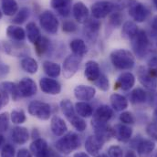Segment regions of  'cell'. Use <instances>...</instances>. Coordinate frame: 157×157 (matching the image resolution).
I'll return each instance as SVG.
<instances>
[{
	"instance_id": "1",
	"label": "cell",
	"mask_w": 157,
	"mask_h": 157,
	"mask_svg": "<svg viewBox=\"0 0 157 157\" xmlns=\"http://www.w3.org/2000/svg\"><path fill=\"white\" fill-rule=\"evenodd\" d=\"M110 58L112 64L120 71H129L134 66V56L130 50L124 48L115 49L111 53Z\"/></svg>"
},
{
	"instance_id": "2",
	"label": "cell",
	"mask_w": 157,
	"mask_h": 157,
	"mask_svg": "<svg viewBox=\"0 0 157 157\" xmlns=\"http://www.w3.org/2000/svg\"><path fill=\"white\" fill-rule=\"evenodd\" d=\"M80 145V140L78 136L74 132H69L56 143L57 150L63 155H70L75 151Z\"/></svg>"
},
{
	"instance_id": "3",
	"label": "cell",
	"mask_w": 157,
	"mask_h": 157,
	"mask_svg": "<svg viewBox=\"0 0 157 157\" xmlns=\"http://www.w3.org/2000/svg\"><path fill=\"white\" fill-rule=\"evenodd\" d=\"M132 41V49L135 53V55L139 58L142 59L144 58L149 48V38L146 34V32L143 29H139L137 34L131 39Z\"/></svg>"
},
{
	"instance_id": "4",
	"label": "cell",
	"mask_w": 157,
	"mask_h": 157,
	"mask_svg": "<svg viewBox=\"0 0 157 157\" xmlns=\"http://www.w3.org/2000/svg\"><path fill=\"white\" fill-rule=\"evenodd\" d=\"M40 27L48 34L54 35L59 30V20L54 13L49 10H46L39 16Z\"/></svg>"
},
{
	"instance_id": "5",
	"label": "cell",
	"mask_w": 157,
	"mask_h": 157,
	"mask_svg": "<svg viewBox=\"0 0 157 157\" xmlns=\"http://www.w3.org/2000/svg\"><path fill=\"white\" fill-rule=\"evenodd\" d=\"M29 113L33 117L38 118L42 121H47L51 115V108L49 104L46 102L33 101L29 105Z\"/></svg>"
},
{
	"instance_id": "6",
	"label": "cell",
	"mask_w": 157,
	"mask_h": 157,
	"mask_svg": "<svg viewBox=\"0 0 157 157\" xmlns=\"http://www.w3.org/2000/svg\"><path fill=\"white\" fill-rule=\"evenodd\" d=\"M90 10L94 18L101 19L115 11V6L110 1H98L91 6Z\"/></svg>"
},
{
	"instance_id": "7",
	"label": "cell",
	"mask_w": 157,
	"mask_h": 157,
	"mask_svg": "<svg viewBox=\"0 0 157 157\" xmlns=\"http://www.w3.org/2000/svg\"><path fill=\"white\" fill-rule=\"evenodd\" d=\"M81 57H78L75 54L69 55L63 62V76L66 78L73 77L78 71Z\"/></svg>"
},
{
	"instance_id": "8",
	"label": "cell",
	"mask_w": 157,
	"mask_h": 157,
	"mask_svg": "<svg viewBox=\"0 0 157 157\" xmlns=\"http://www.w3.org/2000/svg\"><path fill=\"white\" fill-rule=\"evenodd\" d=\"M129 14L134 21L138 23H142L147 19L150 11L145 5L136 1L129 7Z\"/></svg>"
},
{
	"instance_id": "9",
	"label": "cell",
	"mask_w": 157,
	"mask_h": 157,
	"mask_svg": "<svg viewBox=\"0 0 157 157\" xmlns=\"http://www.w3.org/2000/svg\"><path fill=\"white\" fill-rule=\"evenodd\" d=\"M29 151L35 157H51L52 155L51 150L48 148L47 142L42 138L36 139L32 142L29 146Z\"/></svg>"
},
{
	"instance_id": "10",
	"label": "cell",
	"mask_w": 157,
	"mask_h": 157,
	"mask_svg": "<svg viewBox=\"0 0 157 157\" xmlns=\"http://www.w3.org/2000/svg\"><path fill=\"white\" fill-rule=\"evenodd\" d=\"M137 77L141 84L147 90H155L157 88V78L154 77L146 68L139 67L137 71Z\"/></svg>"
},
{
	"instance_id": "11",
	"label": "cell",
	"mask_w": 157,
	"mask_h": 157,
	"mask_svg": "<svg viewBox=\"0 0 157 157\" xmlns=\"http://www.w3.org/2000/svg\"><path fill=\"white\" fill-rule=\"evenodd\" d=\"M41 90L49 95H58L61 91V85L56 79L50 78H42L39 80Z\"/></svg>"
},
{
	"instance_id": "12",
	"label": "cell",
	"mask_w": 157,
	"mask_h": 157,
	"mask_svg": "<svg viewBox=\"0 0 157 157\" xmlns=\"http://www.w3.org/2000/svg\"><path fill=\"white\" fill-rule=\"evenodd\" d=\"M113 134L119 142L121 143H128L132 139V129L127 124L119 123L114 127H113Z\"/></svg>"
},
{
	"instance_id": "13",
	"label": "cell",
	"mask_w": 157,
	"mask_h": 157,
	"mask_svg": "<svg viewBox=\"0 0 157 157\" xmlns=\"http://www.w3.org/2000/svg\"><path fill=\"white\" fill-rule=\"evenodd\" d=\"M18 91L21 97H31L37 93V85L36 82L30 78H22L18 85Z\"/></svg>"
},
{
	"instance_id": "14",
	"label": "cell",
	"mask_w": 157,
	"mask_h": 157,
	"mask_svg": "<svg viewBox=\"0 0 157 157\" xmlns=\"http://www.w3.org/2000/svg\"><path fill=\"white\" fill-rule=\"evenodd\" d=\"M113 115V109L108 105L100 106L95 112L91 120V124L93 123H107Z\"/></svg>"
},
{
	"instance_id": "15",
	"label": "cell",
	"mask_w": 157,
	"mask_h": 157,
	"mask_svg": "<svg viewBox=\"0 0 157 157\" xmlns=\"http://www.w3.org/2000/svg\"><path fill=\"white\" fill-rule=\"evenodd\" d=\"M96 94V90L93 87L86 85H78L74 89L75 98L78 101H89L94 98Z\"/></svg>"
},
{
	"instance_id": "16",
	"label": "cell",
	"mask_w": 157,
	"mask_h": 157,
	"mask_svg": "<svg viewBox=\"0 0 157 157\" xmlns=\"http://www.w3.org/2000/svg\"><path fill=\"white\" fill-rule=\"evenodd\" d=\"M72 14L76 21L80 24H85L89 20L90 11L82 2H77L72 6Z\"/></svg>"
},
{
	"instance_id": "17",
	"label": "cell",
	"mask_w": 157,
	"mask_h": 157,
	"mask_svg": "<svg viewBox=\"0 0 157 157\" xmlns=\"http://www.w3.org/2000/svg\"><path fill=\"white\" fill-rule=\"evenodd\" d=\"M104 141L99 138L97 135H90L88 137L85 143V149L90 155H96L99 151L102 148Z\"/></svg>"
},
{
	"instance_id": "18",
	"label": "cell",
	"mask_w": 157,
	"mask_h": 157,
	"mask_svg": "<svg viewBox=\"0 0 157 157\" xmlns=\"http://www.w3.org/2000/svg\"><path fill=\"white\" fill-rule=\"evenodd\" d=\"M135 83V77L131 72H124L118 78L116 83L114 84V89H120L122 90H131Z\"/></svg>"
},
{
	"instance_id": "19",
	"label": "cell",
	"mask_w": 157,
	"mask_h": 157,
	"mask_svg": "<svg viewBox=\"0 0 157 157\" xmlns=\"http://www.w3.org/2000/svg\"><path fill=\"white\" fill-rule=\"evenodd\" d=\"M72 0H50V6L61 16L67 17L71 15Z\"/></svg>"
},
{
	"instance_id": "20",
	"label": "cell",
	"mask_w": 157,
	"mask_h": 157,
	"mask_svg": "<svg viewBox=\"0 0 157 157\" xmlns=\"http://www.w3.org/2000/svg\"><path fill=\"white\" fill-rule=\"evenodd\" d=\"M91 125L94 129L95 135H97L105 143L109 141L111 137H113V127H111L107 123H93Z\"/></svg>"
},
{
	"instance_id": "21",
	"label": "cell",
	"mask_w": 157,
	"mask_h": 157,
	"mask_svg": "<svg viewBox=\"0 0 157 157\" xmlns=\"http://www.w3.org/2000/svg\"><path fill=\"white\" fill-rule=\"evenodd\" d=\"M12 140L17 144H25L29 138V133L27 128L22 126H16L11 133Z\"/></svg>"
},
{
	"instance_id": "22",
	"label": "cell",
	"mask_w": 157,
	"mask_h": 157,
	"mask_svg": "<svg viewBox=\"0 0 157 157\" xmlns=\"http://www.w3.org/2000/svg\"><path fill=\"white\" fill-rule=\"evenodd\" d=\"M85 77L90 81H95L101 76V69L99 64L94 60H89L85 65Z\"/></svg>"
},
{
	"instance_id": "23",
	"label": "cell",
	"mask_w": 157,
	"mask_h": 157,
	"mask_svg": "<svg viewBox=\"0 0 157 157\" xmlns=\"http://www.w3.org/2000/svg\"><path fill=\"white\" fill-rule=\"evenodd\" d=\"M50 129L51 132L56 136H63L64 133L68 131V127L64 120L59 116H54L50 121Z\"/></svg>"
},
{
	"instance_id": "24",
	"label": "cell",
	"mask_w": 157,
	"mask_h": 157,
	"mask_svg": "<svg viewBox=\"0 0 157 157\" xmlns=\"http://www.w3.org/2000/svg\"><path fill=\"white\" fill-rule=\"evenodd\" d=\"M155 144L151 140H142L137 146V153L139 157H151Z\"/></svg>"
},
{
	"instance_id": "25",
	"label": "cell",
	"mask_w": 157,
	"mask_h": 157,
	"mask_svg": "<svg viewBox=\"0 0 157 157\" xmlns=\"http://www.w3.org/2000/svg\"><path fill=\"white\" fill-rule=\"evenodd\" d=\"M101 29V23L99 20H97L96 18L94 19H89L86 23H85V28H84V32L86 34V36L90 39L93 40L96 39L99 30Z\"/></svg>"
},
{
	"instance_id": "26",
	"label": "cell",
	"mask_w": 157,
	"mask_h": 157,
	"mask_svg": "<svg viewBox=\"0 0 157 157\" xmlns=\"http://www.w3.org/2000/svg\"><path fill=\"white\" fill-rule=\"evenodd\" d=\"M111 104L113 110L116 112H122L128 107V101L127 99L118 93H113L110 97Z\"/></svg>"
},
{
	"instance_id": "27",
	"label": "cell",
	"mask_w": 157,
	"mask_h": 157,
	"mask_svg": "<svg viewBox=\"0 0 157 157\" xmlns=\"http://www.w3.org/2000/svg\"><path fill=\"white\" fill-rule=\"evenodd\" d=\"M43 71L49 78H57L61 72V68L55 62L46 60L43 62Z\"/></svg>"
},
{
	"instance_id": "28",
	"label": "cell",
	"mask_w": 157,
	"mask_h": 157,
	"mask_svg": "<svg viewBox=\"0 0 157 157\" xmlns=\"http://www.w3.org/2000/svg\"><path fill=\"white\" fill-rule=\"evenodd\" d=\"M21 68L29 74H35L37 73L39 70V64L37 60L31 57H26L24 58L20 62Z\"/></svg>"
},
{
	"instance_id": "29",
	"label": "cell",
	"mask_w": 157,
	"mask_h": 157,
	"mask_svg": "<svg viewBox=\"0 0 157 157\" xmlns=\"http://www.w3.org/2000/svg\"><path fill=\"white\" fill-rule=\"evenodd\" d=\"M2 12L8 17L14 16L18 11V5L16 0H1Z\"/></svg>"
},
{
	"instance_id": "30",
	"label": "cell",
	"mask_w": 157,
	"mask_h": 157,
	"mask_svg": "<svg viewBox=\"0 0 157 157\" xmlns=\"http://www.w3.org/2000/svg\"><path fill=\"white\" fill-rule=\"evenodd\" d=\"M139 31V29L137 25L133 21H126L123 26H122V30H121V35L124 39H132L137 32Z\"/></svg>"
},
{
	"instance_id": "31",
	"label": "cell",
	"mask_w": 157,
	"mask_h": 157,
	"mask_svg": "<svg viewBox=\"0 0 157 157\" xmlns=\"http://www.w3.org/2000/svg\"><path fill=\"white\" fill-rule=\"evenodd\" d=\"M6 35L15 41H22L26 38V31L18 26H9L6 29Z\"/></svg>"
},
{
	"instance_id": "32",
	"label": "cell",
	"mask_w": 157,
	"mask_h": 157,
	"mask_svg": "<svg viewBox=\"0 0 157 157\" xmlns=\"http://www.w3.org/2000/svg\"><path fill=\"white\" fill-rule=\"evenodd\" d=\"M70 48H71V49L72 50V52H73V54H75V55H77L78 57H83L86 53H87V51H88V49H87V46H86V44H85V42L82 40V39H73L72 41H71V43H70Z\"/></svg>"
},
{
	"instance_id": "33",
	"label": "cell",
	"mask_w": 157,
	"mask_h": 157,
	"mask_svg": "<svg viewBox=\"0 0 157 157\" xmlns=\"http://www.w3.org/2000/svg\"><path fill=\"white\" fill-rule=\"evenodd\" d=\"M26 35L28 36V39L29 40V42L35 44L39 38L41 37L40 34V30L38 28V26L34 23V22H29L27 27H26Z\"/></svg>"
},
{
	"instance_id": "34",
	"label": "cell",
	"mask_w": 157,
	"mask_h": 157,
	"mask_svg": "<svg viewBox=\"0 0 157 157\" xmlns=\"http://www.w3.org/2000/svg\"><path fill=\"white\" fill-rule=\"evenodd\" d=\"M76 113L81 118H89L93 114L92 107L85 101H79L75 104Z\"/></svg>"
},
{
	"instance_id": "35",
	"label": "cell",
	"mask_w": 157,
	"mask_h": 157,
	"mask_svg": "<svg viewBox=\"0 0 157 157\" xmlns=\"http://www.w3.org/2000/svg\"><path fill=\"white\" fill-rule=\"evenodd\" d=\"M60 108H61V112L62 113L65 115V117L68 119V121H70L73 117H75L77 115L76 111H75V107H73V104L71 101L69 100H63L60 102Z\"/></svg>"
},
{
	"instance_id": "36",
	"label": "cell",
	"mask_w": 157,
	"mask_h": 157,
	"mask_svg": "<svg viewBox=\"0 0 157 157\" xmlns=\"http://www.w3.org/2000/svg\"><path fill=\"white\" fill-rule=\"evenodd\" d=\"M130 100H131L132 103H133V104H141V103H144L146 101L147 94L144 91V90H143L141 88H137L132 91Z\"/></svg>"
},
{
	"instance_id": "37",
	"label": "cell",
	"mask_w": 157,
	"mask_h": 157,
	"mask_svg": "<svg viewBox=\"0 0 157 157\" xmlns=\"http://www.w3.org/2000/svg\"><path fill=\"white\" fill-rule=\"evenodd\" d=\"M50 41L46 37H40L39 39L34 44L35 50L39 56H43L49 48Z\"/></svg>"
},
{
	"instance_id": "38",
	"label": "cell",
	"mask_w": 157,
	"mask_h": 157,
	"mask_svg": "<svg viewBox=\"0 0 157 157\" xmlns=\"http://www.w3.org/2000/svg\"><path fill=\"white\" fill-rule=\"evenodd\" d=\"M1 86H2V90H6L8 94L10 93L12 95V98H13L14 101H17L21 97L20 93L18 91V87L15 83L6 81V82H3L1 84Z\"/></svg>"
},
{
	"instance_id": "39",
	"label": "cell",
	"mask_w": 157,
	"mask_h": 157,
	"mask_svg": "<svg viewBox=\"0 0 157 157\" xmlns=\"http://www.w3.org/2000/svg\"><path fill=\"white\" fill-rule=\"evenodd\" d=\"M29 15H30L29 9L28 7H22L20 8V10L17 12V14L12 19V22L17 25H21L29 17Z\"/></svg>"
},
{
	"instance_id": "40",
	"label": "cell",
	"mask_w": 157,
	"mask_h": 157,
	"mask_svg": "<svg viewBox=\"0 0 157 157\" xmlns=\"http://www.w3.org/2000/svg\"><path fill=\"white\" fill-rule=\"evenodd\" d=\"M10 118H11L12 122L15 123V124H22L27 120L25 112L22 109H15V110H13L11 112Z\"/></svg>"
},
{
	"instance_id": "41",
	"label": "cell",
	"mask_w": 157,
	"mask_h": 157,
	"mask_svg": "<svg viewBox=\"0 0 157 157\" xmlns=\"http://www.w3.org/2000/svg\"><path fill=\"white\" fill-rule=\"evenodd\" d=\"M70 122H71V124L77 131H78V132H83V131L86 129V127H87V124H86L85 121L80 117V116H78V114H77L75 117L72 118V119L70 121Z\"/></svg>"
},
{
	"instance_id": "42",
	"label": "cell",
	"mask_w": 157,
	"mask_h": 157,
	"mask_svg": "<svg viewBox=\"0 0 157 157\" xmlns=\"http://www.w3.org/2000/svg\"><path fill=\"white\" fill-rule=\"evenodd\" d=\"M122 20H123V16L121 15V13L120 11H114L111 15L109 22L113 27L118 28L122 24Z\"/></svg>"
},
{
	"instance_id": "43",
	"label": "cell",
	"mask_w": 157,
	"mask_h": 157,
	"mask_svg": "<svg viewBox=\"0 0 157 157\" xmlns=\"http://www.w3.org/2000/svg\"><path fill=\"white\" fill-rule=\"evenodd\" d=\"M95 84H96V86L100 90H101L103 91H106V90H108L110 89L109 79H108V78L105 75H103V74H101V76L99 77V78L97 80H95Z\"/></svg>"
},
{
	"instance_id": "44",
	"label": "cell",
	"mask_w": 157,
	"mask_h": 157,
	"mask_svg": "<svg viewBox=\"0 0 157 157\" xmlns=\"http://www.w3.org/2000/svg\"><path fill=\"white\" fill-rule=\"evenodd\" d=\"M146 133L152 140L157 142V123L155 122L149 123L146 126Z\"/></svg>"
},
{
	"instance_id": "45",
	"label": "cell",
	"mask_w": 157,
	"mask_h": 157,
	"mask_svg": "<svg viewBox=\"0 0 157 157\" xmlns=\"http://www.w3.org/2000/svg\"><path fill=\"white\" fill-rule=\"evenodd\" d=\"M9 126V114L3 113L0 114V132H6Z\"/></svg>"
},
{
	"instance_id": "46",
	"label": "cell",
	"mask_w": 157,
	"mask_h": 157,
	"mask_svg": "<svg viewBox=\"0 0 157 157\" xmlns=\"http://www.w3.org/2000/svg\"><path fill=\"white\" fill-rule=\"evenodd\" d=\"M0 157H15V148L13 145L6 144L2 147Z\"/></svg>"
},
{
	"instance_id": "47",
	"label": "cell",
	"mask_w": 157,
	"mask_h": 157,
	"mask_svg": "<svg viewBox=\"0 0 157 157\" xmlns=\"http://www.w3.org/2000/svg\"><path fill=\"white\" fill-rule=\"evenodd\" d=\"M62 30L66 33H73L77 30V25L72 20H66L62 25Z\"/></svg>"
},
{
	"instance_id": "48",
	"label": "cell",
	"mask_w": 157,
	"mask_h": 157,
	"mask_svg": "<svg viewBox=\"0 0 157 157\" xmlns=\"http://www.w3.org/2000/svg\"><path fill=\"white\" fill-rule=\"evenodd\" d=\"M120 121L123 124H133L134 123V117L130 112H123L120 115Z\"/></svg>"
},
{
	"instance_id": "49",
	"label": "cell",
	"mask_w": 157,
	"mask_h": 157,
	"mask_svg": "<svg viewBox=\"0 0 157 157\" xmlns=\"http://www.w3.org/2000/svg\"><path fill=\"white\" fill-rule=\"evenodd\" d=\"M109 157H123V151L118 145H113L108 149Z\"/></svg>"
},
{
	"instance_id": "50",
	"label": "cell",
	"mask_w": 157,
	"mask_h": 157,
	"mask_svg": "<svg viewBox=\"0 0 157 157\" xmlns=\"http://www.w3.org/2000/svg\"><path fill=\"white\" fill-rule=\"evenodd\" d=\"M148 71L157 78V57H154L148 61Z\"/></svg>"
},
{
	"instance_id": "51",
	"label": "cell",
	"mask_w": 157,
	"mask_h": 157,
	"mask_svg": "<svg viewBox=\"0 0 157 157\" xmlns=\"http://www.w3.org/2000/svg\"><path fill=\"white\" fill-rule=\"evenodd\" d=\"M8 102H9V94L6 90H0V110L4 108L6 105H7Z\"/></svg>"
},
{
	"instance_id": "52",
	"label": "cell",
	"mask_w": 157,
	"mask_h": 157,
	"mask_svg": "<svg viewBox=\"0 0 157 157\" xmlns=\"http://www.w3.org/2000/svg\"><path fill=\"white\" fill-rule=\"evenodd\" d=\"M32 154L29 150L28 149H20L17 154V157H32Z\"/></svg>"
},
{
	"instance_id": "53",
	"label": "cell",
	"mask_w": 157,
	"mask_h": 157,
	"mask_svg": "<svg viewBox=\"0 0 157 157\" xmlns=\"http://www.w3.org/2000/svg\"><path fill=\"white\" fill-rule=\"evenodd\" d=\"M151 33L153 36L157 37V16H155L151 23Z\"/></svg>"
},
{
	"instance_id": "54",
	"label": "cell",
	"mask_w": 157,
	"mask_h": 157,
	"mask_svg": "<svg viewBox=\"0 0 157 157\" xmlns=\"http://www.w3.org/2000/svg\"><path fill=\"white\" fill-rule=\"evenodd\" d=\"M8 66L6 65H0V76H5L8 72Z\"/></svg>"
},
{
	"instance_id": "55",
	"label": "cell",
	"mask_w": 157,
	"mask_h": 157,
	"mask_svg": "<svg viewBox=\"0 0 157 157\" xmlns=\"http://www.w3.org/2000/svg\"><path fill=\"white\" fill-rule=\"evenodd\" d=\"M151 105L157 108V92L151 95Z\"/></svg>"
},
{
	"instance_id": "56",
	"label": "cell",
	"mask_w": 157,
	"mask_h": 157,
	"mask_svg": "<svg viewBox=\"0 0 157 157\" xmlns=\"http://www.w3.org/2000/svg\"><path fill=\"white\" fill-rule=\"evenodd\" d=\"M125 157H137V155H136V154L133 151H128Z\"/></svg>"
},
{
	"instance_id": "57",
	"label": "cell",
	"mask_w": 157,
	"mask_h": 157,
	"mask_svg": "<svg viewBox=\"0 0 157 157\" xmlns=\"http://www.w3.org/2000/svg\"><path fill=\"white\" fill-rule=\"evenodd\" d=\"M73 157H90L87 154H85V153H77V154H75Z\"/></svg>"
},
{
	"instance_id": "58",
	"label": "cell",
	"mask_w": 157,
	"mask_h": 157,
	"mask_svg": "<svg viewBox=\"0 0 157 157\" xmlns=\"http://www.w3.org/2000/svg\"><path fill=\"white\" fill-rule=\"evenodd\" d=\"M4 142H5V138H4V136L0 133V149H1V147L3 146V144H4Z\"/></svg>"
},
{
	"instance_id": "59",
	"label": "cell",
	"mask_w": 157,
	"mask_h": 157,
	"mask_svg": "<svg viewBox=\"0 0 157 157\" xmlns=\"http://www.w3.org/2000/svg\"><path fill=\"white\" fill-rule=\"evenodd\" d=\"M154 120H155V123H157V108L155 110V112H154Z\"/></svg>"
},
{
	"instance_id": "60",
	"label": "cell",
	"mask_w": 157,
	"mask_h": 157,
	"mask_svg": "<svg viewBox=\"0 0 157 157\" xmlns=\"http://www.w3.org/2000/svg\"><path fill=\"white\" fill-rule=\"evenodd\" d=\"M96 157H109L107 155H104V154H101V155H97Z\"/></svg>"
},
{
	"instance_id": "61",
	"label": "cell",
	"mask_w": 157,
	"mask_h": 157,
	"mask_svg": "<svg viewBox=\"0 0 157 157\" xmlns=\"http://www.w3.org/2000/svg\"><path fill=\"white\" fill-rule=\"evenodd\" d=\"M153 4H154V6H155V8L157 9V0H153Z\"/></svg>"
},
{
	"instance_id": "62",
	"label": "cell",
	"mask_w": 157,
	"mask_h": 157,
	"mask_svg": "<svg viewBox=\"0 0 157 157\" xmlns=\"http://www.w3.org/2000/svg\"><path fill=\"white\" fill-rule=\"evenodd\" d=\"M51 157H59V155H55V154H52Z\"/></svg>"
},
{
	"instance_id": "63",
	"label": "cell",
	"mask_w": 157,
	"mask_h": 157,
	"mask_svg": "<svg viewBox=\"0 0 157 157\" xmlns=\"http://www.w3.org/2000/svg\"><path fill=\"white\" fill-rule=\"evenodd\" d=\"M2 16H3V12H2V11L0 10V19L2 18Z\"/></svg>"
},
{
	"instance_id": "64",
	"label": "cell",
	"mask_w": 157,
	"mask_h": 157,
	"mask_svg": "<svg viewBox=\"0 0 157 157\" xmlns=\"http://www.w3.org/2000/svg\"><path fill=\"white\" fill-rule=\"evenodd\" d=\"M154 157H157V153L155 154V156H154Z\"/></svg>"
}]
</instances>
